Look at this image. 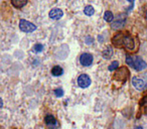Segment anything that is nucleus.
Returning a JSON list of instances; mask_svg holds the SVG:
<instances>
[{
  "label": "nucleus",
  "instance_id": "nucleus-15",
  "mask_svg": "<svg viewBox=\"0 0 147 129\" xmlns=\"http://www.w3.org/2000/svg\"><path fill=\"white\" fill-rule=\"evenodd\" d=\"M84 12H85V14L88 15V16H92V15L95 13V9H94V7H93V6H91V5H88V6L85 7Z\"/></svg>",
  "mask_w": 147,
  "mask_h": 129
},
{
  "label": "nucleus",
  "instance_id": "nucleus-23",
  "mask_svg": "<svg viewBox=\"0 0 147 129\" xmlns=\"http://www.w3.org/2000/svg\"><path fill=\"white\" fill-rule=\"evenodd\" d=\"M144 99H145V100H146V101H147V96H146V97H145V98H144Z\"/></svg>",
  "mask_w": 147,
  "mask_h": 129
},
{
  "label": "nucleus",
  "instance_id": "nucleus-21",
  "mask_svg": "<svg viewBox=\"0 0 147 129\" xmlns=\"http://www.w3.org/2000/svg\"><path fill=\"white\" fill-rule=\"evenodd\" d=\"M135 129H143V128H142V127H141V126H137Z\"/></svg>",
  "mask_w": 147,
  "mask_h": 129
},
{
  "label": "nucleus",
  "instance_id": "nucleus-19",
  "mask_svg": "<svg viewBox=\"0 0 147 129\" xmlns=\"http://www.w3.org/2000/svg\"><path fill=\"white\" fill-rule=\"evenodd\" d=\"M3 106V101H2V99L0 100V107H2Z\"/></svg>",
  "mask_w": 147,
  "mask_h": 129
},
{
  "label": "nucleus",
  "instance_id": "nucleus-6",
  "mask_svg": "<svg viewBox=\"0 0 147 129\" xmlns=\"http://www.w3.org/2000/svg\"><path fill=\"white\" fill-rule=\"evenodd\" d=\"M80 63H81V65H83L84 67L91 66L93 63V55L88 53H82L80 57Z\"/></svg>",
  "mask_w": 147,
  "mask_h": 129
},
{
  "label": "nucleus",
  "instance_id": "nucleus-1",
  "mask_svg": "<svg viewBox=\"0 0 147 129\" xmlns=\"http://www.w3.org/2000/svg\"><path fill=\"white\" fill-rule=\"evenodd\" d=\"M112 43L117 47H125L127 51H134L135 49V41L133 37L128 33L120 32L116 34L112 38Z\"/></svg>",
  "mask_w": 147,
  "mask_h": 129
},
{
  "label": "nucleus",
  "instance_id": "nucleus-17",
  "mask_svg": "<svg viewBox=\"0 0 147 129\" xmlns=\"http://www.w3.org/2000/svg\"><path fill=\"white\" fill-rule=\"evenodd\" d=\"M42 49H43V45H40V43H36V45H34V47H33V51H34V53H40Z\"/></svg>",
  "mask_w": 147,
  "mask_h": 129
},
{
  "label": "nucleus",
  "instance_id": "nucleus-11",
  "mask_svg": "<svg viewBox=\"0 0 147 129\" xmlns=\"http://www.w3.org/2000/svg\"><path fill=\"white\" fill-rule=\"evenodd\" d=\"M28 0H11V3L12 5L17 9H20L22 7H24L27 4Z\"/></svg>",
  "mask_w": 147,
  "mask_h": 129
},
{
  "label": "nucleus",
  "instance_id": "nucleus-18",
  "mask_svg": "<svg viewBox=\"0 0 147 129\" xmlns=\"http://www.w3.org/2000/svg\"><path fill=\"white\" fill-rule=\"evenodd\" d=\"M55 94L57 97H63V89H57V90L55 91Z\"/></svg>",
  "mask_w": 147,
  "mask_h": 129
},
{
  "label": "nucleus",
  "instance_id": "nucleus-7",
  "mask_svg": "<svg viewBox=\"0 0 147 129\" xmlns=\"http://www.w3.org/2000/svg\"><path fill=\"white\" fill-rule=\"evenodd\" d=\"M125 21H126V15H125V14L119 15V16L116 18V20L113 21L112 28H114V29L121 28V27H123V25L125 24Z\"/></svg>",
  "mask_w": 147,
  "mask_h": 129
},
{
  "label": "nucleus",
  "instance_id": "nucleus-4",
  "mask_svg": "<svg viewBox=\"0 0 147 129\" xmlns=\"http://www.w3.org/2000/svg\"><path fill=\"white\" fill-rule=\"evenodd\" d=\"M128 75H129V72L127 70V68L125 67H122L121 69H118L116 71L114 75V80L116 81H125L127 78H128Z\"/></svg>",
  "mask_w": 147,
  "mask_h": 129
},
{
  "label": "nucleus",
  "instance_id": "nucleus-3",
  "mask_svg": "<svg viewBox=\"0 0 147 129\" xmlns=\"http://www.w3.org/2000/svg\"><path fill=\"white\" fill-rule=\"evenodd\" d=\"M19 28H20V30L23 31V32L29 33V32L34 31L35 29H36V26H35L32 22H29L28 20L21 19V20L19 21Z\"/></svg>",
  "mask_w": 147,
  "mask_h": 129
},
{
  "label": "nucleus",
  "instance_id": "nucleus-10",
  "mask_svg": "<svg viewBox=\"0 0 147 129\" xmlns=\"http://www.w3.org/2000/svg\"><path fill=\"white\" fill-rule=\"evenodd\" d=\"M49 15L51 19H53V20H59V19H61V17H63V10L59 8H53L49 11Z\"/></svg>",
  "mask_w": 147,
  "mask_h": 129
},
{
  "label": "nucleus",
  "instance_id": "nucleus-9",
  "mask_svg": "<svg viewBox=\"0 0 147 129\" xmlns=\"http://www.w3.org/2000/svg\"><path fill=\"white\" fill-rule=\"evenodd\" d=\"M132 84L134 86L135 89H137L138 91H143L146 87V83L140 78H137V77H134L132 79Z\"/></svg>",
  "mask_w": 147,
  "mask_h": 129
},
{
  "label": "nucleus",
  "instance_id": "nucleus-12",
  "mask_svg": "<svg viewBox=\"0 0 147 129\" xmlns=\"http://www.w3.org/2000/svg\"><path fill=\"white\" fill-rule=\"evenodd\" d=\"M63 68H61V67H59V66H55L53 69H51V75H53V76H55V77L61 76V75H63Z\"/></svg>",
  "mask_w": 147,
  "mask_h": 129
},
{
  "label": "nucleus",
  "instance_id": "nucleus-2",
  "mask_svg": "<svg viewBox=\"0 0 147 129\" xmlns=\"http://www.w3.org/2000/svg\"><path fill=\"white\" fill-rule=\"evenodd\" d=\"M126 63H127V65H129L131 68H133L136 71H143L147 66L146 61L141 57H138V55L135 57L134 59L128 55V57H126Z\"/></svg>",
  "mask_w": 147,
  "mask_h": 129
},
{
  "label": "nucleus",
  "instance_id": "nucleus-20",
  "mask_svg": "<svg viewBox=\"0 0 147 129\" xmlns=\"http://www.w3.org/2000/svg\"><path fill=\"white\" fill-rule=\"evenodd\" d=\"M128 1H129V2H131V3H132V5H133V3H134V1H135V0H128Z\"/></svg>",
  "mask_w": 147,
  "mask_h": 129
},
{
  "label": "nucleus",
  "instance_id": "nucleus-8",
  "mask_svg": "<svg viewBox=\"0 0 147 129\" xmlns=\"http://www.w3.org/2000/svg\"><path fill=\"white\" fill-rule=\"evenodd\" d=\"M45 122L51 129H57V127L59 126L57 120L53 116V115H47V116H45Z\"/></svg>",
  "mask_w": 147,
  "mask_h": 129
},
{
  "label": "nucleus",
  "instance_id": "nucleus-16",
  "mask_svg": "<svg viewBox=\"0 0 147 129\" xmlns=\"http://www.w3.org/2000/svg\"><path fill=\"white\" fill-rule=\"evenodd\" d=\"M118 67H119V63L117 61H113L112 63H111L110 66H109V71H111V72H113V71H115V70H117L118 69Z\"/></svg>",
  "mask_w": 147,
  "mask_h": 129
},
{
  "label": "nucleus",
  "instance_id": "nucleus-14",
  "mask_svg": "<svg viewBox=\"0 0 147 129\" xmlns=\"http://www.w3.org/2000/svg\"><path fill=\"white\" fill-rule=\"evenodd\" d=\"M104 20L107 21V22H111V21L114 20V15L111 11H105L104 13Z\"/></svg>",
  "mask_w": 147,
  "mask_h": 129
},
{
  "label": "nucleus",
  "instance_id": "nucleus-22",
  "mask_svg": "<svg viewBox=\"0 0 147 129\" xmlns=\"http://www.w3.org/2000/svg\"><path fill=\"white\" fill-rule=\"evenodd\" d=\"M145 16H146V19H147V8H146V12H145Z\"/></svg>",
  "mask_w": 147,
  "mask_h": 129
},
{
  "label": "nucleus",
  "instance_id": "nucleus-13",
  "mask_svg": "<svg viewBox=\"0 0 147 129\" xmlns=\"http://www.w3.org/2000/svg\"><path fill=\"white\" fill-rule=\"evenodd\" d=\"M112 55H113V49L110 47H106V49H104V51H103V57L106 59H109Z\"/></svg>",
  "mask_w": 147,
  "mask_h": 129
},
{
  "label": "nucleus",
  "instance_id": "nucleus-5",
  "mask_svg": "<svg viewBox=\"0 0 147 129\" xmlns=\"http://www.w3.org/2000/svg\"><path fill=\"white\" fill-rule=\"evenodd\" d=\"M78 85L82 89L88 88V87L91 85V78L86 74L80 75V76H79V78H78Z\"/></svg>",
  "mask_w": 147,
  "mask_h": 129
}]
</instances>
